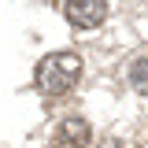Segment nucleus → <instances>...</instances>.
I'll use <instances>...</instances> for the list:
<instances>
[{
	"label": "nucleus",
	"instance_id": "1",
	"mask_svg": "<svg viewBox=\"0 0 148 148\" xmlns=\"http://www.w3.org/2000/svg\"><path fill=\"white\" fill-rule=\"evenodd\" d=\"M78 78H82V59L74 52H52L37 67V89L48 96H63L78 85Z\"/></svg>",
	"mask_w": 148,
	"mask_h": 148
},
{
	"label": "nucleus",
	"instance_id": "2",
	"mask_svg": "<svg viewBox=\"0 0 148 148\" xmlns=\"http://www.w3.org/2000/svg\"><path fill=\"white\" fill-rule=\"evenodd\" d=\"M63 11H67V18H71L74 26L92 30V26H100L104 15H108V0H67Z\"/></svg>",
	"mask_w": 148,
	"mask_h": 148
},
{
	"label": "nucleus",
	"instance_id": "3",
	"mask_svg": "<svg viewBox=\"0 0 148 148\" xmlns=\"http://www.w3.org/2000/svg\"><path fill=\"white\" fill-rule=\"evenodd\" d=\"M89 122L85 119H63L56 126V137H52V148H85L89 145Z\"/></svg>",
	"mask_w": 148,
	"mask_h": 148
},
{
	"label": "nucleus",
	"instance_id": "4",
	"mask_svg": "<svg viewBox=\"0 0 148 148\" xmlns=\"http://www.w3.org/2000/svg\"><path fill=\"white\" fill-rule=\"evenodd\" d=\"M130 85L141 92V96H148V56L133 59V67H130Z\"/></svg>",
	"mask_w": 148,
	"mask_h": 148
},
{
	"label": "nucleus",
	"instance_id": "5",
	"mask_svg": "<svg viewBox=\"0 0 148 148\" xmlns=\"http://www.w3.org/2000/svg\"><path fill=\"white\" fill-rule=\"evenodd\" d=\"M104 148H122V141H108V145H104Z\"/></svg>",
	"mask_w": 148,
	"mask_h": 148
}]
</instances>
